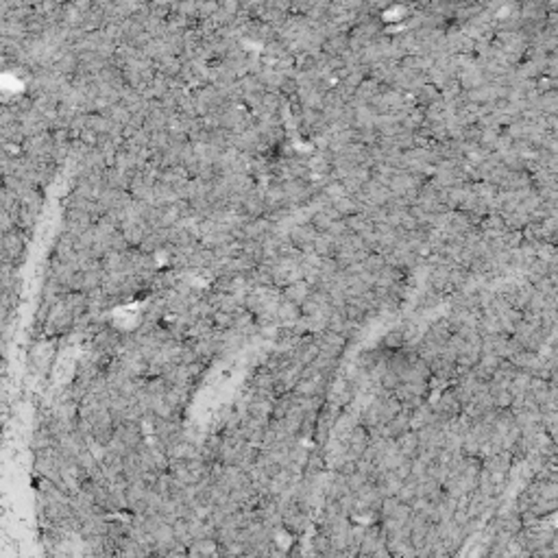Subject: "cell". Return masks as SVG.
<instances>
[{"label": "cell", "instance_id": "obj_1", "mask_svg": "<svg viewBox=\"0 0 558 558\" xmlns=\"http://www.w3.org/2000/svg\"><path fill=\"white\" fill-rule=\"evenodd\" d=\"M314 238H316V231L312 227H307V225H301V227L290 231V244L299 246V249H305L307 244H312Z\"/></svg>", "mask_w": 558, "mask_h": 558}, {"label": "cell", "instance_id": "obj_2", "mask_svg": "<svg viewBox=\"0 0 558 558\" xmlns=\"http://www.w3.org/2000/svg\"><path fill=\"white\" fill-rule=\"evenodd\" d=\"M364 51H369V53L380 51V44H369V46H364ZM380 59H382V53H378V55H362V61H369V64H373V61H380Z\"/></svg>", "mask_w": 558, "mask_h": 558}]
</instances>
